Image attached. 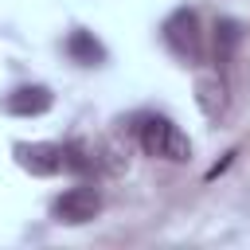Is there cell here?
Listing matches in <instances>:
<instances>
[{"label": "cell", "mask_w": 250, "mask_h": 250, "mask_svg": "<svg viewBox=\"0 0 250 250\" xmlns=\"http://www.w3.org/2000/svg\"><path fill=\"white\" fill-rule=\"evenodd\" d=\"M51 215L55 223H66V227H82L90 219L102 215V191L94 184H78V188H66L55 203H51Z\"/></svg>", "instance_id": "obj_3"}, {"label": "cell", "mask_w": 250, "mask_h": 250, "mask_svg": "<svg viewBox=\"0 0 250 250\" xmlns=\"http://www.w3.org/2000/svg\"><path fill=\"white\" fill-rule=\"evenodd\" d=\"M195 98H199V109L207 113V117H219V109H223V82L215 78V74H203L199 82H195Z\"/></svg>", "instance_id": "obj_8"}, {"label": "cell", "mask_w": 250, "mask_h": 250, "mask_svg": "<svg viewBox=\"0 0 250 250\" xmlns=\"http://www.w3.org/2000/svg\"><path fill=\"white\" fill-rule=\"evenodd\" d=\"M62 47H66V55H70L78 66H102V62H105V43H102L94 31H86V27H74Z\"/></svg>", "instance_id": "obj_6"}, {"label": "cell", "mask_w": 250, "mask_h": 250, "mask_svg": "<svg viewBox=\"0 0 250 250\" xmlns=\"http://www.w3.org/2000/svg\"><path fill=\"white\" fill-rule=\"evenodd\" d=\"M141 148L156 160H172V164H184L191 160V141L188 133L168 121V117H145L141 121Z\"/></svg>", "instance_id": "obj_1"}, {"label": "cell", "mask_w": 250, "mask_h": 250, "mask_svg": "<svg viewBox=\"0 0 250 250\" xmlns=\"http://www.w3.org/2000/svg\"><path fill=\"white\" fill-rule=\"evenodd\" d=\"M55 105V94L39 82H27V86H16L8 98H4V109L16 113V117H43L47 109Z\"/></svg>", "instance_id": "obj_5"}, {"label": "cell", "mask_w": 250, "mask_h": 250, "mask_svg": "<svg viewBox=\"0 0 250 250\" xmlns=\"http://www.w3.org/2000/svg\"><path fill=\"white\" fill-rule=\"evenodd\" d=\"M160 35H164V43H168V51L176 59H184V62H199L203 59V27H199V12L195 8H176L164 20Z\"/></svg>", "instance_id": "obj_2"}, {"label": "cell", "mask_w": 250, "mask_h": 250, "mask_svg": "<svg viewBox=\"0 0 250 250\" xmlns=\"http://www.w3.org/2000/svg\"><path fill=\"white\" fill-rule=\"evenodd\" d=\"M62 172H94V156L82 145H62Z\"/></svg>", "instance_id": "obj_9"}, {"label": "cell", "mask_w": 250, "mask_h": 250, "mask_svg": "<svg viewBox=\"0 0 250 250\" xmlns=\"http://www.w3.org/2000/svg\"><path fill=\"white\" fill-rule=\"evenodd\" d=\"M16 164L31 176H59L62 172V145L51 141H20L16 148Z\"/></svg>", "instance_id": "obj_4"}, {"label": "cell", "mask_w": 250, "mask_h": 250, "mask_svg": "<svg viewBox=\"0 0 250 250\" xmlns=\"http://www.w3.org/2000/svg\"><path fill=\"white\" fill-rule=\"evenodd\" d=\"M238 43H242V23L230 20V16H219L215 20V59L219 62H230V55H234Z\"/></svg>", "instance_id": "obj_7"}]
</instances>
